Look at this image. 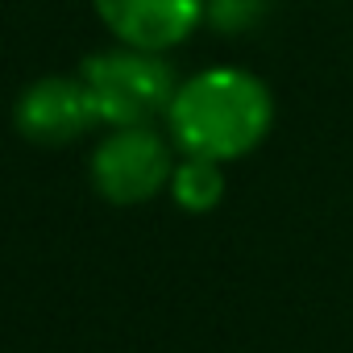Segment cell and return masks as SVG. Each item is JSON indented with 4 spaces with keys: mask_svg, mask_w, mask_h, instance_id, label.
I'll list each match as a JSON object with an SVG mask.
<instances>
[{
    "mask_svg": "<svg viewBox=\"0 0 353 353\" xmlns=\"http://www.w3.org/2000/svg\"><path fill=\"white\" fill-rule=\"evenodd\" d=\"M274 112V92L262 75L237 63H216L179 79L162 129L179 154L229 166L266 145Z\"/></svg>",
    "mask_w": 353,
    "mask_h": 353,
    "instance_id": "obj_1",
    "label": "cell"
},
{
    "mask_svg": "<svg viewBox=\"0 0 353 353\" xmlns=\"http://www.w3.org/2000/svg\"><path fill=\"white\" fill-rule=\"evenodd\" d=\"M13 129L21 141L42 145V150H63L100 133V121H96V108L79 71L30 79L13 100Z\"/></svg>",
    "mask_w": 353,
    "mask_h": 353,
    "instance_id": "obj_4",
    "label": "cell"
},
{
    "mask_svg": "<svg viewBox=\"0 0 353 353\" xmlns=\"http://www.w3.org/2000/svg\"><path fill=\"white\" fill-rule=\"evenodd\" d=\"M229 179H225V166L212 158H192L179 154L170 170V183H166V200L179 208L183 216H208L225 204Z\"/></svg>",
    "mask_w": 353,
    "mask_h": 353,
    "instance_id": "obj_6",
    "label": "cell"
},
{
    "mask_svg": "<svg viewBox=\"0 0 353 353\" xmlns=\"http://www.w3.org/2000/svg\"><path fill=\"white\" fill-rule=\"evenodd\" d=\"M270 5L274 0H204V26L225 38H241L270 17Z\"/></svg>",
    "mask_w": 353,
    "mask_h": 353,
    "instance_id": "obj_7",
    "label": "cell"
},
{
    "mask_svg": "<svg viewBox=\"0 0 353 353\" xmlns=\"http://www.w3.org/2000/svg\"><path fill=\"white\" fill-rule=\"evenodd\" d=\"M112 42L170 54L204 26V0H92Z\"/></svg>",
    "mask_w": 353,
    "mask_h": 353,
    "instance_id": "obj_5",
    "label": "cell"
},
{
    "mask_svg": "<svg viewBox=\"0 0 353 353\" xmlns=\"http://www.w3.org/2000/svg\"><path fill=\"white\" fill-rule=\"evenodd\" d=\"M79 79L92 96L100 129H125V125H158L183 75L174 71L170 54L112 42L79 63Z\"/></svg>",
    "mask_w": 353,
    "mask_h": 353,
    "instance_id": "obj_2",
    "label": "cell"
},
{
    "mask_svg": "<svg viewBox=\"0 0 353 353\" xmlns=\"http://www.w3.org/2000/svg\"><path fill=\"white\" fill-rule=\"evenodd\" d=\"M179 150L158 125L100 129L88 154V183L108 208H141L166 196Z\"/></svg>",
    "mask_w": 353,
    "mask_h": 353,
    "instance_id": "obj_3",
    "label": "cell"
}]
</instances>
